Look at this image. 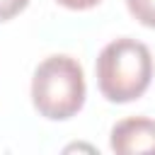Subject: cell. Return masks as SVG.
I'll return each instance as SVG.
<instances>
[{"label": "cell", "mask_w": 155, "mask_h": 155, "mask_svg": "<svg viewBox=\"0 0 155 155\" xmlns=\"http://www.w3.org/2000/svg\"><path fill=\"white\" fill-rule=\"evenodd\" d=\"M97 87L114 102L126 104L138 99L153 80V56L143 41L121 36L109 41L97 56Z\"/></svg>", "instance_id": "cell-1"}, {"label": "cell", "mask_w": 155, "mask_h": 155, "mask_svg": "<svg viewBox=\"0 0 155 155\" xmlns=\"http://www.w3.org/2000/svg\"><path fill=\"white\" fill-rule=\"evenodd\" d=\"M34 109L48 121H65L85 104V73L70 56L44 58L31 78Z\"/></svg>", "instance_id": "cell-2"}, {"label": "cell", "mask_w": 155, "mask_h": 155, "mask_svg": "<svg viewBox=\"0 0 155 155\" xmlns=\"http://www.w3.org/2000/svg\"><path fill=\"white\" fill-rule=\"evenodd\" d=\"M111 150L121 155L155 153V121L145 116H128L111 128Z\"/></svg>", "instance_id": "cell-3"}, {"label": "cell", "mask_w": 155, "mask_h": 155, "mask_svg": "<svg viewBox=\"0 0 155 155\" xmlns=\"http://www.w3.org/2000/svg\"><path fill=\"white\" fill-rule=\"evenodd\" d=\"M126 7L143 27L155 29V0H126Z\"/></svg>", "instance_id": "cell-4"}, {"label": "cell", "mask_w": 155, "mask_h": 155, "mask_svg": "<svg viewBox=\"0 0 155 155\" xmlns=\"http://www.w3.org/2000/svg\"><path fill=\"white\" fill-rule=\"evenodd\" d=\"M27 5H29V0H0V22L17 17Z\"/></svg>", "instance_id": "cell-5"}, {"label": "cell", "mask_w": 155, "mask_h": 155, "mask_svg": "<svg viewBox=\"0 0 155 155\" xmlns=\"http://www.w3.org/2000/svg\"><path fill=\"white\" fill-rule=\"evenodd\" d=\"M56 2L63 5V7H68V10H90V7L99 5L102 0H56Z\"/></svg>", "instance_id": "cell-6"}]
</instances>
